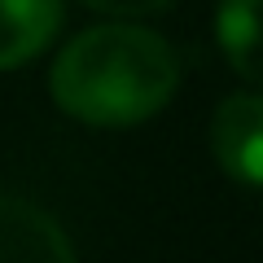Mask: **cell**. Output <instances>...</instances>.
Returning a JSON list of instances; mask_svg holds the SVG:
<instances>
[{
  "label": "cell",
  "mask_w": 263,
  "mask_h": 263,
  "mask_svg": "<svg viewBox=\"0 0 263 263\" xmlns=\"http://www.w3.org/2000/svg\"><path fill=\"white\" fill-rule=\"evenodd\" d=\"M62 27V0H0V70L44 53Z\"/></svg>",
  "instance_id": "277c9868"
},
{
  "label": "cell",
  "mask_w": 263,
  "mask_h": 263,
  "mask_svg": "<svg viewBox=\"0 0 263 263\" xmlns=\"http://www.w3.org/2000/svg\"><path fill=\"white\" fill-rule=\"evenodd\" d=\"M219 48H224L228 66L241 79L259 84L263 75V57H259V0H224L215 22Z\"/></svg>",
  "instance_id": "5b68a950"
},
{
  "label": "cell",
  "mask_w": 263,
  "mask_h": 263,
  "mask_svg": "<svg viewBox=\"0 0 263 263\" xmlns=\"http://www.w3.org/2000/svg\"><path fill=\"white\" fill-rule=\"evenodd\" d=\"M88 9H97V13H105V18H149V13H162V9H171L176 0H84Z\"/></svg>",
  "instance_id": "8992f818"
},
{
  "label": "cell",
  "mask_w": 263,
  "mask_h": 263,
  "mask_svg": "<svg viewBox=\"0 0 263 263\" xmlns=\"http://www.w3.org/2000/svg\"><path fill=\"white\" fill-rule=\"evenodd\" d=\"M48 88L88 127H132L176 97L180 57L158 31L119 18L70 40L53 62Z\"/></svg>",
  "instance_id": "6da1fadb"
},
{
  "label": "cell",
  "mask_w": 263,
  "mask_h": 263,
  "mask_svg": "<svg viewBox=\"0 0 263 263\" xmlns=\"http://www.w3.org/2000/svg\"><path fill=\"white\" fill-rule=\"evenodd\" d=\"M0 263H79L62 224L35 202L0 193Z\"/></svg>",
  "instance_id": "3957f363"
},
{
  "label": "cell",
  "mask_w": 263,
  "mask_h": 263,
  "mask_svg": "<svg viewBox=\"0 0 263 263\" xmlns=\"http://www.w3.org/2000/svg\"><path fill=\"white\" fill-rule=\"evenodd\" d=\"M215 158L237 184L254 189L263 180V101L254 92H237L215 110L211 123Z\"/></svg>",
  "instance_id": "7a4b0ae2"
}]
</instances>
